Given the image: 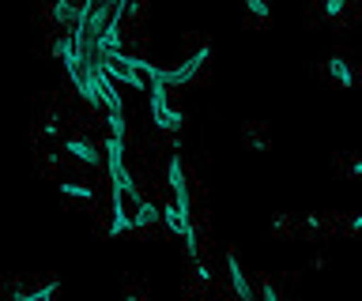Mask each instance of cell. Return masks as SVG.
<instances>
[{
    "mask_svg": "<svg viewBox=\"0 0 362 301\" xmlns=\"http://www.w3.org/2000/svg\"><path fill=\"white\" fill-rule=\"evenodd\" d=\"M106 147H98L95 140H87V136H68L64 140V154H72L76 162H83V166H102L106 162V154H102Z\"/></svg>",
    "mask_w": 362,
    "mask_h": 301,
    "instance_id": "1",
    "label": "cell"
},
{
    "mask_svg": "<svg viewBox=\"0 0 362 301\" xmlns=\"http://www.w3.org/2000/svg\"><path fill=\"white\" fill-rule=\"evenodd\" d=\"M328 75L339 83V87H351L355 83V75H351V68H347V61H339V57H332L328 61Z\"/></svg>",
    "mask_w": 362,
    "mask_h": 301,
    "instance_id": "2",
    "label": "cell"
},
{
    "mask_svg": "<svg viewBox=\"0 0 362 301\" xmlns=\"http://www.w3.org/2000/svg\"><path fill=\"white\" fill-rule=\"evenodd\" d=\"M245 8H249L257 19H268V4H264V0H245Z\"/></svg>",
    "mask_w": 362,
    "mask_h": 301,
    "instance_id": "3",
    "label": "cell"
}]
</instances>
